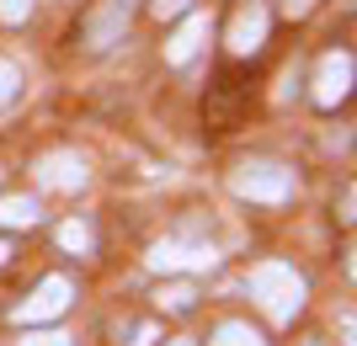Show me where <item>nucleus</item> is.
<instances>
[{"label": "nucleus", "mask_w": 357, "mask_h": 346, "mask_svg": "<svg viewBox=\"0 0 357 346\" xmlns=\"http://www.w3.org/2000/svg\"><path fill=\"white\" fill-rule=\"evenodd\" d=\"M245 288L256 293V304L267 309V320H278V325H288V320L304 309V277L294 272V261H256L251 277H245Z\"/></svg>", "instance_id": "obj_1"}, {"label": "nucleus", "mask_w": 357, "mask_h": 346, "mask_svg": "<svg viewBox=\"0 0 357 346\" xmlns=\"http://www.w3.org/2000/svg\"><path fill=\"white\" fill-rule=\"evenodd\" d=\"M229 192L240 203H288L298 197V171L283 160H240L229 171Z\"/></svg>", "instance_id": "obj_2"}, {"label": "nucleus", "mask_w": 357, "mask_h": 346, "mask_svg": "<svg viewBox=\"0 0 357 346\" xmlns=\"http://www.w3.org/2000/svg\"><path fill=\"white\" fill-rule=\"evenodd\" d=\"M352 80H357V59L352 48H331L326 59L314 64V80H310V102L320 107V112H336V107H347V96H352Z\"/></svg>", "instance_id": "obj_3"}, {"label": "nucleus", "mask_w": 357, "mask_h": 346, "mask_svg": "<svg viewBox=\"0 0 357 346\" xmlns=\"http://www.w3.org/2000/svg\"><path fill=\"white\" fill-rule=\"evenodd\" d=\"M267 32H272V6L267 0H240L235 16H229V27H224V48H229V59H251L267 48Z\"/></svg>", "instance_id": "obj_4"}, {"label": "nucleus", "mask_w": 357, "mask_h": 346, "mask_svg": "<svg viewBox=\"0 0 357 346\" xmlns=\"http://www.w3.org/2000/svg\"><path fill=\"white\" fill-rule=\"evenodd\" d=\"M70 304H75V283L64 277V272H48L43 283H38L27 299L16 304L11 320H16V325H48V320H59Z\"/></svg>", "instance_id": "obj_5"}, {"label": "nucleus", "mask_w": 357, "mask_h": 346, "mask_svg": "<svg viewBox=\"0 0 357 346\" xmlns=\"http://www.w3.org/2000/svg\"><path fill=\"white\" fill-rule=\"evenodd\" d=\"M139 0H96L86 16V48L91 54H107V48H118L128 38V22H134Z\"/></svg>", "instance_id": "obj_6"}, {"label": "nucleus", "mask_w": 357, "mask_h": 346, "mask_svg": "<svg viewBox=\"0 0 357 346\" xmlns=\"http://www.w3.org/2000/svg\"><path fill=\"white\" fill-rule=\"evenodd\" d=\"M149 267L155 272H213V261H219V251L203 240H192V235H171V240L149 245Z\"/></svg>", "instance_id": "obj_7"}, {"label": "nucleus", "mask_w": 357, "mask_h": 346, "mask_svg": "<svg viewBox=\"0 0 357 346\" xmlns=\"http://www.w3.org/2000/svg\"><path fill=\"white\" fill-rule=\"evenodd\" d=\"M86 181H91V171L75 150H59V155L38 160V187H48V192H80Z\"/></svg>", "instance_id": "obj_8"}, {"label": "nucleus", "mask_w": 357, "mask_h": 346, "mask_svg": "<svg viewBox=\"0 0 357 346\" xmlns=\"http://www.w3.org/2000/svg\"><path fill=\"white\" fill-rule=\"evenodd\" d=\"M208 27H213V22L203 11H187V16H181V27L165 38V64H187L197 48L208 43Z\"/></svg>", "instance_id": "obj_9"}, {"label": "nucleus", "mask_w": 357, "mask_h": 346, "mask_svg": "<svg viewBox=\"0 0 357 346\" xmlns=\"http://www.w3.org/2000/svg\"><path fill=\"white\" fill-rule=\"evenodd\" d=\"M38 219H43V208H38V197H32V192H11V197H0V235L32 229Z\"/></svg>", "instance_id": "obj_10"}, {"label": "nucleus", "mask_w": 357, "mask_h": 346, "mask_svg": "<svg viewBox=\"0 0 357 346\" xmlns=\"http://www.w3.org/2000/svg\"><path fill=\"white\" fill-rule=\"evenodd\" d=\"M197 299H203V293H197V283H181V277L155 288V309H160V315H192Z\"/></svg>", "instance_id": "obj_11"}, {"label": "nucleus", "mask_w": 357, "mask_h": 346, "mask_svg": "<svg viewBox=\"0 0 357 346\" xmlns=\"http://www.w3.org/2000/svg\"><path fill=\"white\" fill-rule=\"evenodd\" d=\"M59 245L70 251V256H91V251H96V229H91V219H64V224H59Z\"/></svg>", "instance_id": "obj_12"}, {"label": "nucleus", "mask_w": 357, "mask_h": 346, "mask_svg": "<svg viewBox=\"0 0 357 346\" xmlns=\"http://www.w3.org/2000/svg\"><path fill=\"white\" fill-rule=\"evenodd\" d=\"M208 346H267V336L256 331L251 320H224L219 331H213V341Z\"/></svg>", "instance_id": "obj_13"}, {"label": "nucleus", "mask_w": 357, "mask_h": 346, "mask_svg": "<svg viewBox=\"0 0 357 346\" xmlns=\"http://www.w3.org/2000/svg\"><path fill=\"white\" fill-rule=\"evenodd\" d=\"M22 86H27V80H22V64H16V59H0V112L22 96Z\"/></svg>", "instance_id": "obj_14"}, {"label": "nucleus", "mask_w": 357, "mask_h": 346, "mask_svg": "<svg viewBox=\"0 0 357 346\" xmlns=\"http://www.w3.org/2000/svg\"><path fill=\"white\" fill-rule=\"evenodd\" d=\"M16 346H75V341H70V336H64V331H43V325L32 331V325H27V336H22V341H16Z\"/></svg>", "instance_id": "obj_15"}, {"label": "nucleus", "mask_w": 357, "mask_h": 346, "mask_svg": "<svg viewBox=\"0 0 357 346\" xmlns=\"http://www.w3.org/2000/svg\"><path fill=\"white\" fill-rule=\"evenodd\" d=\"M32 6H38V0H0V22H6V27H22L32 16Z\"/></svg>", "instance_id": "obj_16"}, {"label": "nucleus", "mask_w": 357, "mask_h": 346, "mask_svg": "<svg viewBox=\"0 0 357 346\" xmlns=\"http://www.w3.org/2000/svg\"><path fill=\"white\" fill-rule=\"evenodd\" d=\"M192 11V0H149V16L155 22H176V16Z\"/></svg>", "instance_id": "obj_17"}, {"label": "nucleus", "mask_w": 357, "mask_h": 346, "mask_svg": "<svg viewBox=\"0 0 357 346\" xmlns=\"http://www.w3.org/2000/svg\"><path fill=\"white\" fill-rule=\"evenodd\" d=\"M128 336H134V341H123V346H155V341H160V325H149V320H144V325H134Z\"/></svg>", "instance_id": "obj_18"}, {"label": "nucleus", "mask_w": 357, "mask_h": 346, "mask_svg": "<svg viewBox=\"0 0 357 346\" xmlns=\"http://www.w3.org/2000/svg\"><path fill=\"white\" fill-rule=\"evenodd\" d=\"M283 11H288V16H310L314 0H283Z\"/></svg>", "instance_id": "obj_19"}, {"label": "nucleus", "mask_w": 357, "mask_h": 346, "mask_svg": "<svg viewBox=\"0 0 357 346\" xmlns=\"http://www.w3.org/2000/svg\"><path fill=\"white\" fill-rule=\"evenodd\" d=\"M165 346H197V336H171Z\"/></svg>", "instance_id": "obj_20"}, {"label": "nucleus", "mask_w": 357, "mask_h": 346, "mask_svg": "<svg viewBox=\"0 0 357 346\" xmlns=\"http://www.w3.org/2000/svg\"><path fill=\"white\" fill-rule=\"evenodd\" d=\"M11 256H16V251H11V240H0V267H6Z\"/></svg>", "instance_id": "obj_21"}]
</instances>
